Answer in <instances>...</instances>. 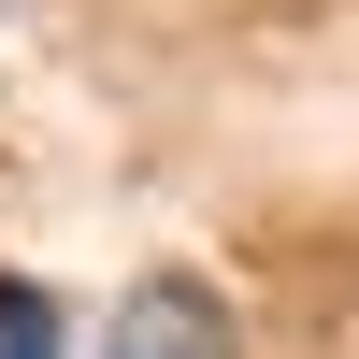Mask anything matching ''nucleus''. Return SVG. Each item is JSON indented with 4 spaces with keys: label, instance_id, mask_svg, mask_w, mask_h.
I'll use <instances>...</instances> for the list:
<instances>
[{
    "label": "nucleus",
    "instance_id": "obj_1",
    "mask_svg": "<svg viewBox=\"0 0 359 359\" xmlns=\"http://www.w3.org/2000/svg\"><path fill=\"white\" fill-rule=\"evenodd\" d=\"M101 359H230V302H216L201 273H144L130 302H115Z\"/></svg>",
    "mask_w": 359,
    "mask_h": 359
},
{
    "label": "nucleus",
    "instance_id": "obj_2",
    "mask_svg": "<svg viewBox=\"0 0 359 359\" xmlns=\"http://www.w3.org/2000/svg\"><path fill=\"white\" fill-rule=\"evenodd\" d=\"M0 359H57V302L29 273H0Z\"/></svg>",
    "mask_w": 359,
    "mask_h": 359
}]
</instances>
